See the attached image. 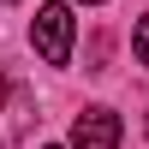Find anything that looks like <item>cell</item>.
<instances>
[{"label": "cell", "mask_w": 149, "mask_h": 149, "mask_svg": "<svg viewBox=\"0 0 149 149\" xmlns=\"http://www.w3.org/2000/svg\"><path fill=\"white\" fill-rule=\"evenodd\" d=\"M30 42H36V54H42L48 66H66V60H72V6H66V0H48V6L36 12Z\"/></svg>", "instance_id": "obj_1"}, {"label": "cell", "mask_w": 149, "mask_h": 149, "mask_svg": "<svg viewBox=\"0 0 149 149\" xmlns=\"http://www.w3.org/2000/svg\"><path fill=\"white\" fill-rule=\"evenodd\" d=\"M119 113L113 107H84L72 119V149H119Z\"/></svg>", "instance_id": "obj_2"}, {"label": "cell", "mask_w": 149, "mask_h": 149, "mask_svg": "<svg viewBox=\"0 0 149 149\" xmlns=\"http://www.w3.org/2000/svg\"><path fill=\"white\" fill-rule=\"evenodd\" d=\"M0 113H30V95H24V84H12L6 72H0Z\"/></svg>", "instance_id": "obj_3"}, {"label": "cell", "mask_w": 149, "mask_h": 149, "mask_svg": "<svg viewBox=\"0 0 149 149\" xmlns=\"http://www.w3.org/2000/svg\"><path fill=\"white\" fill-rule=\"evenodd\" d=\"M131 48H137V60L149 66V12H143L137 24H131Z\"/></svg>", "instance_id": "obj_4"}, {"label": "cell", "mask_w": 149, "mask_h": 149, "mask_svg": "<svg viewBox=\"0 0 149 149\" xmlns=\"http://www.w3.org/2000/svg\"><path fill=\"white\" fill-rule=\"evenodd\" d=\"M84 6H102V0H84Z\"/></svg>", "instance_id": "obj_5"}, {"label": "cell", "mask_w": 149, "mask_h": 149, "mask_svg": "<svg viewBox=\"0 0 149 149\" xmlns=\"http://www.w3.org/2000/svg\"><path fill=\"white\" fill-rule=\"evenodd\" d=\"M0 6H12V0H0Z\"/></svg>", "instance_id": "obj_6"}, {"label": "cell", "mask_w": 149, "mask_h": 149, "mask_svg": "<svg viewBox=\"0 0 149 149\" xmlns=\"http://www.w3.org/2000/svg\"><path fill=\"white\" fill-rule=\"evenodd\" d=\"M48 149H60V143H48Z\"/></svg>", "instance_id": "obj_7"}]
</instances>
